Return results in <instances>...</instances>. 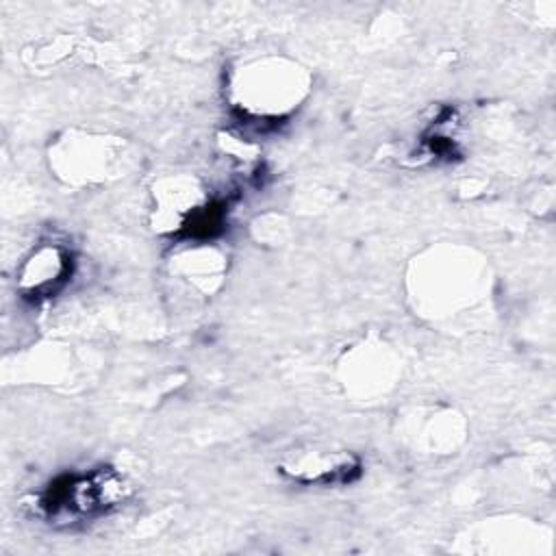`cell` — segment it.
<instances>
[{"mask_svg": "<svg viewBox=\"0 0 556 556\" xmlns=\"http://www.w3.org/2000/svg\"><path fill=\"white\" fill-rule=\"evenodd\" d=\"M124 480L111 469L65 473L43 489L39 497V508L54 519L96 517L117 506L124 500Z\"/></svg>", "mask_w": 556, "mask_h": 556, "instance_id": "cell-1", "label": "cell"}, {"mask_svg": "<svg viewBox=\"0 0 556 556\" xmlns=\"http://www.w3.org/2000/svg\"><path fill=\"white\" fill-rule=\"evenodd\" d=\"M72 276V254L59 243H43L22 263L20 289L28 298L54 295Z\"/></svg>", "mask_w": 556, "mask_h": 556, "instance_id": "cell-2", "label": "cell"}, {"mask_svg": "<svg viewBox=\"0 0 556 556\" xmlns=\"http://www.w3.org/2000/svg\"><path fill=\"white\" fill-rule=\"evenodd\" d=\"M361 460L348 452H304L282 471L304 484H345L358 476Z\"/></svg>", "mask_w": 556, "mask_h": 556, "instance_id": "cell-3", "label": "cell"}]
</instances>
